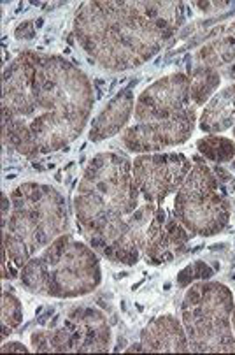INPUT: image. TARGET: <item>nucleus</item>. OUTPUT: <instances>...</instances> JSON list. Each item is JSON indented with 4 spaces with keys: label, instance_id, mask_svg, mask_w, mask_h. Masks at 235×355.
<instances>
[{
    "label": "nucleus",
    "instance_id": "0eeeda50",
    "mask_svg": "<svg viewBox=\"0 0 235 355\" xmlns=\"http://www.w3.org/2000/svg\"><path fill=\"white\" fill-rule=\"evenodd\" d=\"M234 208L213 167L197 164L176 192L174 215L194 236L221 234L227 229Z\"/></svg>",
    "mask_w": 235,
    "mask_h": 355
},
{
    "label": "nucleus",
    "instance_id": "423d86ee",
    "mask_svg": "<svg viewBox=\"0 0 235 355\" xmlns=\"http://www.w3.org/2000/svg\"><path fill=\"white\" fill-rule=\"evenodd\" d=\"M234 306V294L220 282H197L186 288L181 322L190 352H235V334L232 329Z\"/></svg>",
    "mask_w": 235,
    "mask_h": 355
},
{
    "label": "nucleus",
    "instance_id": "7ed1b4c3",
    "mask_svg": "<svg viewBox=\"0 0 235 355\" xmlns=\"http://www.w3.org/2000/svg\"><path fill=\"white\" fill-rule=\"evenodd\" d=\"M132 162L122 153L106 151L90 160L74 197V215L84 239L95 248L123 220L139 208Z\"/></svg>",
    "mask_w": 235,
    "mask_h": 355
},
{
    "label": "nucleus",
    "instance_id": "4468645a",
    "mask_svg": "<svg viewBox=\"0 0 235 355\" xmlns=\"http://www.w3.org/2000/svg\"><path fill=\"white\" fill-rule=\"evenodd\" d=\"M133 110H135V94L130 88L111 98L106 107L97 114L95 120L91 121L88 132L91 143H100L122 132L133 114Z\"/></svg>",
    "mask_w": 235,
    "mask_h": 355
},
{
    "label": "nucleus",
    "instance_id": "6ab92c4d",
    "mask_svg": "<svg viewBox=\"0 0 235 355\" xmlns=\"http://www.w3.org/2000/svg\"><path fill=\"white\" fill-rule=\"evenodd\" d=\"M198 60L202 65L211 69H220L230 65L235 60V35L209 42L198 51Z\"/></svg>",
    "mask_w": 235,
    "mask_h": 355
},
{
    "label": "nucleus",
    "instance_id": "f3484780",
    "mask_svg": "<svg viewBox=\"0 0 235 355\" xmlns=\"http://www.w3.org/2000/svg\"><path fill=\"white\" fill-rule=\"evenodd\" d=\"M34 352H74L73 338L64 324L55 329H37L30 336Z\"/></svg>",
    "mask_w": 235,
    "mask_h": 355
},
{
    "label": "nucleus",
    "instance_id": "6e6552de",
    "mask_svg": "<svg viewBox=\"0 0 235 355\" xmlns=\"http://www.w3.org/2000/svg\"><path fill=\"white\" fill-rule=\"evenodd\" d=\"M191 160L182 153H142L132 160V176L140 199L162 205L171 193L181 189L191 171Z\"/></svg>",
    "mask_w": 235,
    "mask_h": 355
},
{
    "label": "nucleus",
    "instance_id": "393cba45",
    "mask_svg": "<svg viewBox=\"0 0 235 355\" xmlns=\"http://www.w3.org/2000/svg\"><path fill=\"white\" fill-rule=\"evenodd\" d=\"M232 167H234V169H235V157H234V160H232Z\"/></svg>",
    "mask_w": 235,
    "mask_h": 355
},
{
    "label": "nucleus",
    "instance_id": "a211bd4d",
    "mask_svg": "<svg viewBox=\"0 0 235 355\" xmlns=\"http://www.w3.org/2000/svg\"><path fill=\"white\" fill-rule=\"evenodd\" d=\"M197 150L209 162L227 164L235 157V141L218 134H207L197 141Z\"/></svg>",
    "mask_w": 235,
    "mask_h": 355
},
{
    "label": "nucleus",
    "instance_id": "f03ea898",
    "mask_svg": "<svg viewBox=\"0 0 235 355\" xmlns=\"http://www.w3.org/2000/svg\"><path fill=\"white\" fill-rule=\"evenodd\" d=\"M181 21V2H86L76 12L74 34L91 60L122 72L162 51Z\"/></svg>",
    "mask_w": 235,
    "mask_h": 355
},
{
    "label": "nucleus",
    "instance_id": "9d476101",
    "mask_svg": "<svg viewBox=\"0 0 235 355\" xmlns=\"http://www.w3.org/2000/svg\"><path fill=\"white\" fill-rule=\"evenodd\" d=\"M190 106V76L174 72L160 78L137 97L133 118L137 123L165 120Z\"/></svg>",
    "mask_w": 235,
    "mask_h": 355
},
{
    "label": "nucleus",
    "instance_id": "4be33fe9",
    "mask_svg": "<svg viewBox=\"0 0 235 355\" xmlns=\"http://www.w3.org/2000/svg\"><path fill=\"white\" fill-rule=\"evenodd\" d=\"M0 350L6 354V352H28V348L23 343H19V341H8V343L2 345Z\"/></svg>",
    "mask_w": 235,
    "mask_h": 355
},
{
    "label": "nucleus",
    "instance_id": "1a4fd4ad",
    "mask_svg": "<svg viewBox=\"0 0 235 355\" xmlns=\"http://www.w3.org/2000/svg\"><path fill=\"white\" fill-rule=\"evenodd\" d=\"M197 127V110L186 107L181 113L158 121L130 125L123 130L122 143L132 153H158L165 148L179 146L194 136Z\"/></svg>",
    "mask_w": 235,
    "mask_h": 355
},
{
    "label": "nucleus",
    "instance_id": "f8f14e48",
    "mask_svg": "<svg viewBox=\"0 0 235 355\" xmlns=\"http://www.w3.org/2000/svg\"><path fill=\"white\" fill-rule=\"evenodd\" d=\"M64 325L73 338L74 352H107L111 327L106 315L97 308L77 306L68 311Z\"/></svg>",
    "mask_w": 235,
    "mask_h": 355
},
{
    "label": "nucleus",
    "instance_id": "9b49d317",
    "mask_svg": "<svg viewBox=\"0 0 235 355\" xmlns=\"http://www.w3.org/2000/svg\"><path fill=\"white\" fill-rule=\"evenodd\" d=\"M191 232L162 206H156L151 223L146 232L142 253L153 266L169 264L186 252L191 239Z\"/></svg>",
    "mask_w": 235,
    "mask_h": 355
},
{
    "label": "nucleus",
    "instance_id": "a878e982",
    "mask_svg": "<svg viewBox=\"0 0 235 355\" xmlns=\"http://www.w3.org/2000/svg\"><path fill=\"white\" fill-rule=\"evenodd\" d=\"M232 132H234V136H235V125H234V127H232Z\"/></svg>",
    "mask_w": 235,
    "mask_h": 355
},
{
    "label": "nucleus",
    "instance_id": "39448f33",
    "mask_svg": "<svg viewBox=\"0 0 235 355\" xmlns=\"http://www.w3.org/2000/svg\"><path fill=\"white\" fill-rule=\"evenodd\" d=\"M19 280L30 292L57 299L91 294L102 282L99 253L73 234H64L19 269Z\"/></svg>",
    "mask_w": 235,
    "mask_h": 355
},
{
    "label": "nucleus",
    "instance_id": "dca6fc26",
    "mask_svg": "<svg viewBox=\"0 0 235 355\" xmlns=\"http://www.w3.org/2000/svg\"><path fill=\"white\" fill-rule=\"evenodd\" d=\"M221 85V74L218 69L197 65L190 72V101L194 107L205 106L213 98L214 92Z\"/></svg>",
    "mask_w": 235,
    "mask_h": 355
},
{
    "label": "nucleus",
    "instance_id": "412c9836",
    "mask_svg": "<svg viewBox=\"0 0 235 355\" xmlns=\"http://www.w3.org/2000/svg\"><path fill=\"white\" fill-rule=\"evenodd\" d=\"M213 276L214 271L211 269V266L205 264L204 261L191 262V264L186 266V268L178 275V285L181 288H188L190 285L197 284V282L211 280Z\"/></svg>",
    "mask_w": 235,
    "mask_h": 355
},
{
    "label": "nucleus",
    "instance_id": "ddd939ff",
    "mask_svg": "<svg viewBox=\"0 0 235 355\" xmlns=\"http://www.w3.org/2000/svg\"><path fill=\"white\" fill-rule=\"evenodd\" d=\"M144 352H190L185 325L174 315H162L149 322L140 333Z\"/></svg>",
    "mask_w": 235,
    "mask_h": 355
},
{
    "label": "nucleus",
    "instance_id": "2eb2a0df",
    "mask_svg": "<svg viewBox=\"0 0 235 355\" xmlns=\"http://www.w3.org/2000/svg\"><path fill=\"white\" fill-rule=\"evenodd\" d=\"M235 125V83L213 95L198 118V129L205 134H221Z\"/></svg>",
    "mask_w": 235,
    "mask_h": 355
},
{
    "label": "nucleus",
    "instance_id": "20e7f679",
    "mask_svg": "<svg viewBox=\"0 0 235 355\" xmlns=\"http://www.w3.org/2000/svg\"><path fill=\"white\" fill-rule=\"evenodd\" d=\"M11 211L2 222L4 252L16 269L60 236L67 234V200L57 189L42 183H21L11 192Z\"/></svg>",
    "mask_w": 235,
    "mask_h": 355
},
{
    "label": "nucleus",
    "instance_id": "f257e3e1",
    "mask_svg": "<svg viewBox=\"0 0 235 355\" xmlns=\"http://www.w3.org/2000/svg\"><path fill=\"white\" fill-rule=\"evenodd\" d=\"M95 95L88 76L58 55L23 51L2 80V141L27 159L76 141Z\"/></svg>",
    "mask_w": 235,
    "mask_h": 355
},
{
    "label": "nucleus",
    "instance_id": "b1692460",
    "mask_svg": "<svg viewBox=\"0 0 235 355\" xmlns=\"http://www.w3.org/2000/svg\"><path fill=\"white\" fill-rule=\"evenodd\" d=\"M232 329H234V334H235V306H234V311H232Z\"/></svg>",
    "mask_w": 235,
    "mask_h": 355
},
{
    "label": "nucleus",
    "instance_id": "aec40b11",
    "mask_svg": "<svg viewBox=\"0 0 235 355\" xmlns=\"http://www.w3.org/2000/svg\"><path fill=\"white\" fill-rule=\"evenodd\" d=\"M2 336H8L11 331L19 327L23 322L21 301L12 292H2Z\"/></svg>",
    "mask_w": 235,
    "mask_h": 355
},
{
    "label": "nucleus",
    "instance_id": "5701e85b",
    "mask_svg": "<svg viewBox=\"0 0 235 355\" xmlns=\"http://www.w3.org/2000/svg\"><path fill=\"white\" fill-rule=\"evenodd\" d=\"M126 352H144V348H142V345H132V348H126Z\"/></svg>",
    "mask_w": 235,
    "mask_h": 355
}]
</instances>
